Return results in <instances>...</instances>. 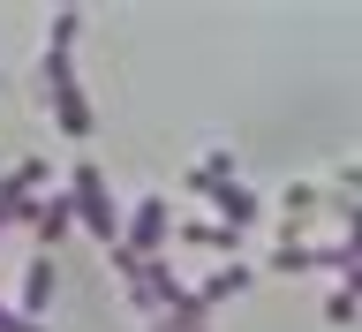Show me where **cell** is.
Masks as SVG:
<instances>
[{
    "mask_svg": "<svg viewBox=\"0 0 362 332\" xmlns=\"http://www.w3.org/2000/svg\"><path fill=\"white\" fill-rule=\"evenodd\" d=\"M45 106H53L68 144H83V136L98 129V113H90L83 84H76V53H53V45H45Z\"/></svg>",
    "mask_w": 362,
    "mask_h": 332,
    "instance_id": "6da1fadb",
    "label": "cell"
},
{
    "mask_svg": "<svg viewBox=\"0 0 362 332\" xmlns=\"http://www.w3.org/2000/svg\"><path fill=\"white\" fill-rule=\"evenodd\" d=\"M68 204H76V227H90V234H98V242H121V212H113V197H106V174H98V166H90V159H76V174H68Z\"/></svg>",
    "mask_w": 362,
    "mask_h": 332,
    "instance_id": "7a4b0ae2",
    "label": "cell"
},
{
    "mask_svg": "<svg viewBox=\"0 0 362 332\" xmlns=\"http://www.w3.org/2000/svg\"><path fill=\"white\" fill-rule=\"evenodd\" d=\"M166 234H174V212H166V197H136L129 227H121V242H129L136 257H158V249H166Z\"/></svg>",
    "mask_w": 362,
    "mask_h": 332,
    "instance_id": "3957f363",
    "label": "cell"
},
{
    "mask_svg": "<svg viewBox=\"0 0 362 332\" xmlns=\"http://www.w3.org/2000/svg\"><path fill=\"white\" fill-rule=\"evenodd\" d=\"M211 212H219V227H234V234L264 219V204H257V189H249V181H234V189H211Z\"/></svg>",
    "mask_w": 362,
    "mask_h": 332,
    "instance_id": "277c9868",
    "label": "cell"
},
{
    "mask_svg": "<svg viewBox=\"0 0 362 332\" xmlns=\"http://www.w3.org/2000/svg\"><path fill=\"white\" fill-rule=\"evenodd\" d=\"M30 227H38V249L53 257V249H61V234L76 227V204H68V197H45V204H30Z\"/></svg>",
    "mask_w": 362,
    "mask_h": 332,
    "instance_id": "5b68a950",
    "label": "cell"
},
{
    "mask_svg": "<svg viewBox=\"0 0 362 332\" xmlns=\"http://www.w3.org/2000/svg\"><path fill=\"white\" fill-rule=\"evenodd\" d=\"M53 280H61V272H53V257H30V272H23V317H30V325H38V310L45 302H53Z\"/></svg>",
    "mask_w": 362,
    "mask_h": 332,
    "instance_id": "8992f818",
    "label": "cell"
},
{
    "mask_svg": "<svg viewBox=\"0 0 362 332\" xmlns=\"http://www.w3.org/2000/svg\"><path fill=\"white\" fill-rule=\"evenodd\" d=\"M249 280H257V272H249L242 257H234V265H219V272H211V280L197 287V310H211V302H226V294H242Z\"/></svg>",
    "mask_w": 362,
    "mask_h": 332,
    "instance_id": "52a82bcc",
    "label": "cell"
},
{
    "mask_svg": "<svg viewBox=\"0 0 362 332\" xmlns=\"http://www.w3.org/2000/svg\"><path fill=\"white\" fill-rule=\"evenodd\" d=\"M181 242H204V249H234L242 234H234V227H219V219H189V227H181Z\"/></svg>",
    "mask_w": 362,
    "mask_h": 332,
    "instance_id": "ba28073f",
    "label": "cell"
},
{
    "mask_svg": "<svg viewBox=\"0 0 362 332\" xmlns=\"http://www.w3.org/2000/svg\"><path fill=\"white\" fill-rule=\"evenodd\" d=\"M317 204H325L317 181H287V219H294V212H317Z\"/></svg>",
    "mask_w": 362,
    "mask_h": 332,
    "instance_id": "9c48e42d",
    "label": "cell"
},
{
    "mask_svg": "<svg viewBox=\"0 0 362 332\" xmlns=\"http://www.w3.org/2000/svg\"><path fill=\"white\" fill-rule=\"evenodd\" d=\"M355 310H362V302H355V294H347V287H339L332 302H325V317H332V325H355Z\"/></svg>",
    "mask_w": 362,
    "mask_h": 332,
    "instance_id": "30bf717a",
    "label": "cell"
},
{
    "mask_svg": "<svg viewBox=\"0 0 362 332\" xmlns=\"http://www.w3.org/2000/svg\"><path fill=\"white\" fill-rule=\"evenodd\" d=\"M166 332H211V325H166Z\"/></svg>",
    "mask_w": 362,
    "mask_h": 332,
    "instance_id": "8fae6325",
    "label": "cell"
}]
</instances>
